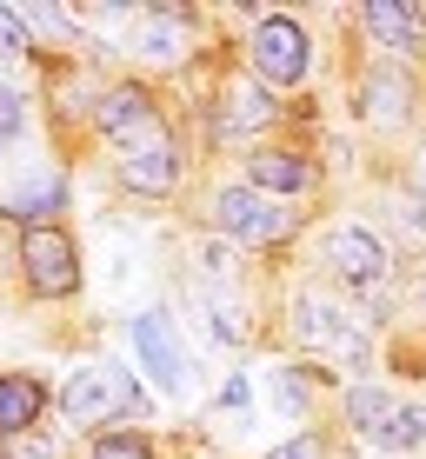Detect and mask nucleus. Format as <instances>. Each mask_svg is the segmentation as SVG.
<instances>
[{
    "label": "nucleus",
    "mask_w": 426,
    "mask_h": 459,
    "mask_svg": "<svg viewBox=\"0 0 426 459\" xmlns=\"http://www.w3.org/2000/svg\"><path fill=\"white\" fill-rule=\"evenodd\" d=\"M120 186H127V194H140V200L173 194V186H180V147H173V134L140 140V147L120 153Z\"/></svg>",
    "instance_id": "9"
},
{
    "label": "nucleus",
    "mask_w": 426,
    "mask_h": 459,
    "mask_svg": "<svg viewBox=\"0 0 426 459\" xmlns=\"http://www.w3.org/2000/svg\"><path fill=\"white\" fill-rule=\"evenodd\" d=\"M54 213H67V173L60 167H34L7 186V220H27V227H54Z\"/></svg>",
    "instance_id": "10"
},
{
    "label": "nucleus",
    "mask_w": 426,
    "mask_h": 459,
    "mask_svg": "<svg viewBox=\"0 0 426 459\" xmlns=\"http://www.w3.org/2000/svg\"><path fill=\"white\" fill-rule=\"evenodd\" d=\"M420 186H426V160H420Z\"/></svg>",
    "instance_id": "23"
},
{
    "label": "nucleus",
    "mask_w": 426,
    "mask_h": 459,
    "mask_svg": "<svg viewBox=\"0 0 426 459\" xmlns=\"http://www.w3.org/2000/svg\"><path fill=\"white\" fill-rule=\"evenodd\" d=\"M367 114L373 120H406V87L400 81H387V74H373V81H367Z\"/></svg>",
    "instance_id": "18"
},
{
    "label": "nucleus",
    "mask_w": 426,
    "mask_h": 459,
    "mask_svg": "<svg viewBox=\"0 0 426 459\" xmlns=\"http://www.w3.org/2000/svg\"><path fill=\"white\" fill-rule=\"evenodd\" d=\"M21 273H27V293H40V299H67L81 287V247L67 240V227H27Z\"/></svg>",
    "instance_id": "1"
},
{
    "label": "nucleus",
    "mask_w": 426,
    "mask_h": 459,
    "mask_svg": "<svg viewBox=\"0 0 426 459\" xmlns=\"http://www.w3.org/2000/svg\"><path fill=\"white\" fill-rule=\"evenodd\" d=\"M274 459H326V446H320V433H300V439H287Z\"/></svg>",
    "instance_id": "22"
},
{
    "label": "nucleus",
    "mask_w": 426,
    "mask_h": 459,
    "mask_svg": "<svg viewBox=\"0 0 426 459\" xmlns=\"http://www.w3.org/2000/svg\"><path fill=\"white\" fill-rule=\"evenodd\" d=\"M280 107L274 93H266L260 81H227L220 87V114H213V134H254V126H266Z\"/></svg>",
    "instance_id": "12"
},
{
    "label": "nucleus",
    "mask_w": 426,
    "mask_h": 459,
    "mask_svg": "<svg viewBox=\"0 0 426 459\" xmlns=\"http://www.w3.org/2000/svg\"><path fill=\"white\" fill-rule=\"evenodd\" d=\"M254 81L274 93V87H293L300 74H307V27L287 21V13H266V21L254 27Z\"/></svg>",
    "instance_id": "4"
},
{
    "label": "nucleus",
    "mask_w": 426,
    "mask_h": 459,
    "mask_svg": "<svg viewBox=\"0 0 426 459\" xmlns=\"http://www.w3.org/2000/svg\"><path fill=\"white\" fill-rule=\"evenodd\" d=\"M320 180V167L307 160V153H293V147H260L254 160H247V186L266 200H280V194H307V186Z\"/></svg>",
    "instance_id": "11"
},
{
    "label": "nucleus",
    "mask_w": 426,
    "mask_h": 459,
    "mask_svg": "<svg viewBox=\"0 0 426 459\" xmlns=\"http://www.w3.org/2000/svg\"><path fill=\"white\" fill-rule=\"evenodd\" d=\"M13 134H21V93L0 87V153L13 147Z\"/></svg>",
    "instance_id": "21"
},
{
    "label": "nucleus",
    "mask_w": 426,
    "mask_h": 459,
    "mask_svg": "<svg viewBox=\"0 0 426 459\" xmlns=\"http://www.w3.org/2000/svg\"><path fill=\"white\" fill-rule=\"evenodd\" d=\"M360 21H367V34H373V40L400 47V54L420 40V21H413L406 7H393V0H367V13H360Z\"/></svg>",
    "instance_id": "14"
},
{
    "label": "nucleus",
    "mask_w": 426,
    "mask_h": 459,
    "mask_svg": "<svg viewBox=\"0 0 426 459\" xmlns=\"http://www.w3.org/2000/svg\"><path fill=\"white\" fill-rule=\"evenodd\" d=\"M134 353H140V367L161 379V393H187V373L194 367H187V346H180L167 313H140L134 320Z\"/></svg>",
    "instance_id": "8"
},
{
    "label": "nucleus",
    "mask_w": 426,
    "mask_h": 459,
    "mask_svg": "<svg viewBox=\"0 0 426 459\" xmlns=\"http://www.w3.org/2000/svg\"><path fill=\"white\" fill-rule=\"evenodd\" d=\"M60 413H67V426H107L120 413H140V393H134L127 373L81 367V373H67V386H60Z\"/></svg>",
    "instance_id": "2"
},
{
    "label": "nucleus",
    "mask_w": 426,
    "mask_h": 459,
    "mask_svg": "<svg viewBox=\"0 0 426 459\" xmlns=\"http://www.w3.org/2000/svg\"><path fill=\"white\" fill-rule=\"evenodd\" d=\"M373 446H387V453H413V446H426V413H420V406H393V420L373 433Z\"/></svg>",
    "instance_id": "16"
},
{
    "label": "nucleus",
    "mask_w": 426,
    "mask_h": 459,
    "mask_svg": "<svg viewBox=\"0 0 426 459\" xmlns=\"http://www.w3.org/2000/svg\"><path fill=\"white\" fill-rule=\"evenodd\" d=\"M27 47H34V40H27V21L13 7H0V60H21Z\"/></svg>",
    "instance_id": "20"
},
{
    "label": "nucleus",
    "mask_w": 426,
    "mask_h": 459,
    "mask_svg": "<svg viewBox=\"0 0 426 459\" xmlns=\"http://www.w3.org/2000/svg\"><path fill=\"white\" fill-rule=\"evenodd\" d=\"M47 413V386L34 373H0V439H21L34 433Z\"/></svg>",
    "instance_id": "13"
},
{
    "label": "nucleus",
    "mask_w": 426,
    "mask_h": 459,
    "mask_svg": "<svg viewBox=\"0 0 426 459\" xmlns=\"http://www.w3.org/2000/svg\"><path fill=\"white\" fill-rule=\"evenodd\" d=\"M213 227L233 233V240H247V247H280L293 233V213L280 207V200L254 194V186H220L213 194Z\"/></svg>",
    "instance_id": "3"
},
{
    "label": "nucleus",
    "mask_w": 426,
    "mask_h": 459,
    "mask_svg": "<svg viewBox=\"0 0 426 459\" xmlns=\"http://www.w3.org/2000/svg\"><path fill=\"white\" fill-rule=\"evenodd\" d=\"M93 120H100V134L114 140L120 153L140 147V140H161L167 134V120H161V107H153V93L147 87H107L100 93V107H93Z\"/></svg>",
    "instance_id": "6"
},
{
    "label": "nucleus",
    "mask_w": 426,
    "mask_h": 459,
    "mask_svg": "<svg viewBox=\"0 0 426 459\" xmlns=\"http://www.w3.org/2000/svg\"><path fill=\"white\" fill-rule=\"evenodd\" d=\"M346 420H353V433H380V426L393 420V393L387 386H353V393H346Z\"/></svg>",
    "instance_id": "15"
},
{
    "label": "nucleus",
    "mask_w": 426,
    "mask_h": 459,
    "mask_svg": "<svg viewBox=\"0 0 426 459\" xmlns=\"http://www.w3.org/2000/svg\"><path fill=\"white\" fill-rule=\"evenodd\" d=\"M326 266H334L346 287L373 293V287H387L393 253H387V240H373L367 227H334V233H326Z\"/></svg>",
    "instance_id": "7"
},
{
    "label": "nucleus",
    "mask_w": 426,
    "mask_h": 459,
    "mask_svg": "<svg viewBox=\"0 0 426 459\" xmlns=\"http://www.w3.org/2000/svg\"><path fill=\"white\" fill-rule=\"evenodd\" d=\"M140 54L147 60H180V13H153L140 27Z\"/></svg>",
    "instance_id": "17"
},
{
    "label": "nucleus",
    "mask_w": 426,
    "mask_h": 459,
    "mask_svg": "<svg viewBox=\"0 0 426 459\" xmlns=\"http://www.w3.org/2000/svg\"><path fill=\"white\" fill-rule=\"evenodd\" d=\"M87 459H153V446H147L140 433H100V439L87 446Z\"/></svg>",
    "instance_id": "19"
},
{
    "label": "nucleus",
    "mask_w": 426,
    "mask_h": 459,
    "mask_svg": "<svg viewBox=\"0 0 426 459\" xmlns=\"http://www.w3.org/2000/svg\"><path fill=\"white\" fill-rule=\"evenodd\" d=\"M293 333L307 346H320L326 359H340V367H360V359H367V333L346 320L334 299H320V293H300L293 299Z\"/></svg>",
    "instance_id": "5"
}]
</instances>
